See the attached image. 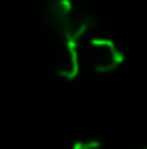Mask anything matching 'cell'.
I'll return each mask as SVG.
<instances>
[{
	"label": "cell",
	"mask_w": 147,
	"mask_h": 149,
	"mask_svg": "<svg viewBox=\"0 0 147 149\" xmlns=\"http://www.w3.org/2000/svg\"><path fill=\"white\" fill-rule=\"evenodd\" d=\"M55 73L64 80H74L80 73V43L61 40L55 56Z\"/></svg>",
	"instance_id": "3"
},
{
	"label": "cell",
	"mask_w": 147,
	"mask_h": 149,
	"mask_svg": "<svg viewBox=\"0 0 147 149\" xmlns=\"http://www.w3.org/2000/svg\"><path fill=\"white\" fill-rule=\"evenodd\" d=\"M74 9L76 5L71 0H50L45 5V12H43L45 23L52 31L57 33L59 38L66 33L69 21L74 14Z\"/></svg>",
	"instance_id": "2"
},
{
	"label": "cell",
	"mask_w": 147,
	"mask_h": 149,
	"mask_svg": "<svg viewBox=\"0 0 147 149\" xmlns=\"http://www.w3.org/2000/svg\"><path fill=\"white\" fill-rule=\"evenodd\" d=\"M68 149H101V142L92 141V139H88V141H76Z\"/></svg>",
	"instance_id": "4"
},
{
	"label": "cell",
	"mask_w": 147,
	"mask_h": 149,
	"mask_svg": "<svg viewBox=\"0 0 147 149\" xmlns=\"http://www.w3.org/2000/svg\"><path fill=\"white\" fill-rule=\"evenodd\" d=\"M144 149H147V148H144Z\"/></svg>",
	"instance_id": "5"
},
{
	"label": "cell",
	"mask_w": 147,
	"mask_h": 149,
	"mask_svg": "<svg viewBox=\"0 0 147 149\" xmlns=\"http://www.w3.org/2000/svg\"><path fill=\"white\" fill-rule=\"evenodd\" d=\"M87 61L97 73H109L123 63V52L109 38H90L87 45Z\"/></svg>",
	"instance_id": "1"
}]
</instances>
